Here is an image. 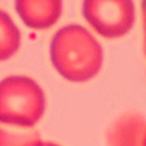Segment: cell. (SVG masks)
<instances>
[{
    "instance_id": "10",
    "label": "cell",
    "mask_w": 146,
    "mask_h": 146,
    "mask_svg": "<svg viewBox=\"0 0 146 146\" xmlns=\"http://www.w3.org/2000/svg\"><path fill=\"white\" fill-rule=\"evenodd\" d=\"M143 146H146V135H145V139H144V145Z\"/></svg>"
},
{
    "instance_id": "9",
    "label": "cell",
    "mask_w": 146,
    "mask_h": 146,
    "mask_svg": "<svg viewBox=\"0 0 146 146\" xmlns=\"http://www.w3.org/2000/svg\"><path fill=\"white\" fill-rule=\"evenodd\" d=\"M41 146H59L57 144H54V143H43Z\"/></svg>"
},
{
    "instance_id": "3",
    "label": "cell",
    "mask_w": 146,
    "mask_h": 146,
    "mask_svg": "<svg viewBox=\"0 0 146 146\" xmlns=\"http://www.w3.org/2000/svg\"><path fill=\"white\" fill-rule=\"evenodd\" d=\"M82 15L99 35L117 39L133 27L136 7L133 0H83Z\"/></svg>"
},
{
    "instance_id": "2",
    "label": "cell",
    "mask_w": 146,
    "mask_h": 146,
    "mask_svg": "<svg viewBox=\"0 0 146 146\" xmlns=\"http://www.w3.org/2000/svg\"><path fill=\"white\" fill-rule=\"evenodd\" d=\"M46 111V96L31 78L13 75L0 81V122L21 128L35 125Z\"/></svg>"
},
{
    "instance_id": "6",
    "label": "cell",
    "mask_w": 146,
    "mask_h": 146,
    "mask_svg": "<svg viewBox=\"0 0 146 146\" xmlns=\"http://www.w3.org/2000/svg\"><path fill=\"white\" fill-rule=\"evenodd\" d=\"M21 47V32L11 17L0 10V60L13 57Z\"/></svg>"
},
{
    "instance_id": "4",
    "label": "cell",
    "mask_w": 146,
    "mask_h": 146,
    "mask_svg": "<svg viewBox=\"0 0 146 146\" xmlns=\"http://www.w3.org/2000/svg\"><path fill=\"white\" fill-rule=\"evenodd\" d=\"M16 11L23 23L33 30L49 29L59 19L62 0H15Z\"/></svg>"
},
{
    "instance_id": "7",
    "label": "cell",
    "mask_w": 146,
    "mask_h": 146,
    "mask_svg": "<svg viewBox=\"0 0 146 146\" xmlns=\"http://www.w3.org/2000/svg\"><path fill=\"white\" fill-rule=\"evenodd\" d=\"M41 137L35 131L11 132L0 128V146H41Z\"/></svg>"
},
{
    "instance_id": "8",
    "label": "cell",
    "mask_w": 146,
    "mask_h": 146,
    "mask_svg": "<svg viewBox=\"0 0 146 146\" xmlns=\"http://www.w3.org/2000/svg\"><path fill=\"white\" fill-rule=\"evenodd\" d=\"M141 17H143V49L146 57V0H140Z\"/></svg>"
},
{
    "instance_id": "1",
    "label": "cell",
    "mask_w": 146,
    "mask_h": 146,
    "mask_svg": "<svg viewBox=\"0 0 146 146\" xmlns=\"http://www.w3.org/2000/svg\"><path fill=\"white\" fill-rule=\"evenodd\" d=\"M55 70L67 81L81 83L95 78L103 66V48L83 26L70 24L56 32L50 43Z\"/></svg>"
},
{
    "instance_id": "5",
    "label": "cell",
    "mask_w": 146,
    "mask_h": 146,
    "mask_svg": "<svg viewBox=\"0 0 146 146\" xmlns=\"http://www.w3.org/2000/svg\"><path fill=\"white\" fill-rule=\"evenodd\" d=\"M146 119L139 113L128 112L116 117L106 132V146H143Z\"/></svg>"
}]
</instances>
